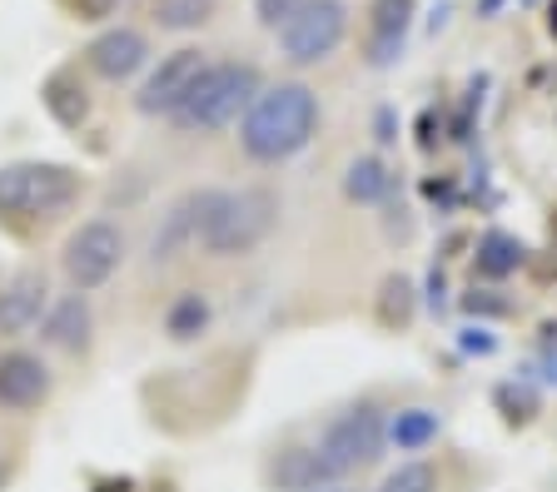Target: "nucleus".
<instances>
[{"instance_id":"nucleus-1","label":"nucleus","mask_w":557,"mask_h":492,"mask_svg":"<svg viewBox=\"0 0 557 492\" xmlns=\"http://www.w3.org/2000/svg\"><path fill=\"white\" fill-rule=\"evenodd\" d=\"M319 119H324L319 94L304 80L264 85V90L255 94V105L244 110V119H239V144H244V154L259 164H284L313 144Z\"/></svg>"},{"instance_id":"nucleus-2","label":"nucleus","mask_w":557,"mask_h":492,"mask_svg":"<svg viewBox=\"0 0 557 492\" xmlns=\"http://www.w3.org/2000/svg\"><path fill=\"white\" fill-rule=\"evenodd\" d=\"M81 175L70 164L50 160H15L0 169V219L25 229V224H46L65 214L81 200Z\"/></svg>"},{"instance_id":"nucleus-3","label":"nucleus","mask_w":557,"mask_h":492,"mask_svg":"<svg viewBox=\"0 0 557 492\" xmlns=\"http://www.w3.org/2000/svg\"><path fill=\"white\" fill-rule=\"evenodd\" d=\"M264 90L259 65L249 60H209L199 85L189 90V100L174 110V125L189 135H214V129L244 119V110L255 105V94Z\"/></svg>"},{"instance_id":"nucleus-4","label":"nucleus","mask_w":557,"mask_h":492,"mask_svg":"<svg viewBox=\"0 0 557 492\" xmlns=\"http://www.w3.org/2000/svg\"><path fill=\"white\" fill-rule=\"evenodd\" d=\"M274 219H278L274 194H264V189H209L199 244H205L214 258L255 254V249L269 239Z\"/></svg>"},{"instance_id":"nucleus-5","label":"nucleus","mask_w":557,"mask_h":492,"mask_svg":"<svg viewBox=\"0 0 557 492\" xmlns=\"http://www.w3.org/2000/svg\"><path fill=\"white\" fill-rule=\"evenodd\" d=\"M348 36V5L344 0H304L299 15L278 25V55L289 65H319L329 60Z\"/></svg>"},{"instance_id":"nucleus-6","label":"nucleus","mask_w":557,"mask_h":492,"mask_svg":"<svg viewBox=\"0 0 557 492\" xmlns=\"http://www.w3.org/2000/svg\"><path fill=\"white\" fill-rule=\"evenodd\" d=\"M383 447H388V422H383V413L373 408V403H354V408H344L324 428V438H319V453H324L338 472L373 468V463L383 457Z\"/></svg>"},{"instance_id":"nucleus-7","label":"nucleus","mask_w":557,"mask_h":492,"mask_svg":"<svg viewBox=\"0 0 557 492\" xmlns=\"http://www.w3.org/2000/svg\"><path fill=\"white\" fill-rule=\"evenodd\" d=\"M60 264H65V279L75 283V293H90V289H100V283H110L115 269L125 264V235H120V224H110V219L81 224V229L65 239Z\"/></svg>"},{"instance_id":"nucleus-8","label":"nucleus","mask_w":557,"mask_h":492,"mask_svg":"<svg viewBox=\"0 0 557 492\" xmlns=\"http://www.w3.org/2000/svg\"><path fill=\"white\" fill-rule=\"evenodd\" d=\"M205 65H209V55H205V50H195V46L170 50V55H164L160 65L150 71V80L139 85V94H135L139 115H164V119H174V110L185 105L189 90L199 85Z\"/></svg>"},{"instance_id":"nucleus-9","label":"nucleus","mask_w":557,"mask_h":492,"mask_svg":"<svg viewBox=\"0 0 557 492\" xmlns=\"http://www.w3.org/2000/svg\"><path fill=\"white\" fill-rule=\"evenodd\" d=\"M145 60H150V40L139 36L135 25H110V30H100V36L85 46V65L110 85L139 75L145 71Z\"/></svg>"},{"instance_id":"nucleus-10","label":"nucleus","mask_w":557,"mask_h":492,"mask_svg":"<svg viewBox=\"0 0 557 492\" xmlns=\"http://www.w3.org/2000/svg\"><path fill=\"white\" fill-rule=\"evenodd\" d=\"M50 399V368L25 349L0 353V408L30 413Z\"/></svg>"},{"instance_id":"nucleus-11","label":"nucleus","mask_w":557,"mask_h":492,"mask_svg":"<svg viewBox=\"0 0 557 492\" xmlns=\"http://www.w3.org/2000/svg\"><path fill=\"white\" fill-rule=\"evenodd\" d=\"M50 308V289H46V274H15L11 283H0V339H21L30 333Z\"/></svg>"},{"instance_id":"nucleus-12","label":"nucleus","mask_w":557,"mask_h":492,"mask_svg":"<svg viewBox=\"0 0 557 492\" xmlns=\"http://www.w3.org/2000/svg\"><path fill=\"white\" fill-rule=\"evenodd\" d=\"M344 472L329 463L319 447H284V453L269 463V488L274 492H324Z\"/></svg>"},{"instance_id":"nucleus-13","label":"nucleus","mask_w":557,"mask_h":492,"mask_svg":"<svg viewBox=\"0 0 557 492\" xmlns=\"http://www.w3.org/2000/svg\"><path fill=\"white\" fill-rule=\"evenodd\" d=\"M418 0H373L369 11V65L388 71L408 46V25H413Z\"/></svg>"},{"instance_id":"nucleus-14","label":"nucleus","mask_w":557,"mask_h":492,"mask_svg":"<svg viewBox=\"0 0 557 492\" xmlns=\"http://www.w3.org/2000/svg\"><path fill=\"white\" fill-rule=\"evenodd\" d=\"M40 333H46L50 349H65V353L90 349V304H85V293L55 299L46 308V318H40Z\"/></svg>"},{"instance_id":"nucleus-15","label":"nucleus","mask_w":557,"mask_h":492,"mask_svg":"<svg viewBox=\"0 0 557 492\" xmlns=\"http://www.w3.org/2000/svg\"><path fill=\"white\" fill-rule=\"evenodd\" d=\"M205 204H209V189H199V194H185V200L174 204L170 219H164V229L154 235V244H150L154 264H160V258H174L180 249L189 244V239H199V224H205Z\"/></svg>"},{"instance_id":"nucleus-16","label":"nucleus","mask_w":557,"mask_h":492,"mask_svg":"<svg viewBox=\"0 0 557 492\" xmlns=\"http://www.w3.org/2000/svg\"><path fill=\"white\" fill-rule=\"evenodd\" d=\"M40 100H46V110L60 119L65 129H81L85 119H90V94H85L81 75L70 71H55L46 85H40Z\"/></svg>"},{"instance_id":"nucleus-17","label":"nucleus","mask_w":557,"mask_h":492,"mask_svg":"<svg viewBox=\"0 0 557 492\" xmlns=\"http://www.w3.org/2000/svg\"><path fill=\"white\" fill-rule=\"evenodd\" d=\"M473 264L483 279H508V274H518L522 264H528V249H522V239L508 235V229H487L473 249Z\"/></svg>"},{"instance_id":"nucleus-18","label":"nucleus","mask_w":557,"mask_h":492,"mask_svg":"<svg viewBox=\"0 0 557 492\" xmlns=\"http://www.w3.org/2000/svg\"><path fill=\"white\" fill-rule=\"evenodd\" d=\"M388 189H394V175H388V164H383L379 154H359V160L348 164L344 194L354 204H383L388 200Z\"/></svg>"},{"instance_id":"nucleus-19","label":"nucleus","mask_w":557,"mask_h":492,"mask_svg":"<svg viewBox=\"0 0 557 492\" xmlns=\"http://www.w3.org/2000/svg\"><path fill=\"white\" fill-rule=\"evenodd\" d=\"M443 418L433 408H404L388 418V443L398 447V453H423V447L438 438Z\"/></svg>"},{"instance_id":"nucleus-20","label":"nucleus","mask_w":557,"mask_h":492,"mask_svg":"<svg viewBox=\"0 0 557 492\" xmlns=\"http://www.w3.org/2000/svg\"><path fill=\"white\" fill-rule=\"evenodd\" d=\"M413 308H418V293L404 274H388L379 289V324L383 328H408L413 324Z\"/></svg>"},{"instance_id":"nucleus-21","label":"nucleus","mask_w":557,"mask_h":492,"mask_svg":"<svg viewBox=\"0 0 557 492\" xmlns=\"http://www.w3.org/2000/svg\"><path fill=\"white\" fill-rule=\"evenodd\" d=\"M209 324V304H205V293H185V299H174L170 314H164V328H170V339H195V333H205Z\"/></svg>"},{"instance_id":"nucleus-22","label":"nucleus","mask_w":557,"mask_h":492,"mask_svg":"<svg viewBox=\"0 0 557 492\" xmlns=\"http://www.w3.org/2000/svg\"><path fill=\"white\" fill-rule=\"evenodd\" d=\"M154 21L164 30H199L209 21V0H154Z\"/></svg>"},{"instance_id":"nucleus-23","label":"nucleus","mask_w":557,"mask_h":492,"mask_svg":"<svg viewBox=\"0 0 557 492\" xmlns=\"http://www.w3.org/2000/svg\"><path fill=\"white\" fill-rule=\"evenodd\" d=\"M379 492H438V472H433L429 463H398V468L379 482Z\"/></svg>"},{"instance_id":"nucleus-24","label":"nucleus","mask_w":557,"mask_h":492,"mask_svg":"<svg viewBox=\"0 0 557 492\" xmlns=\"http://www.w3.org/2000/svg\"><path fill=\"white\" fill-rule=\"evenodd\" d=\"M498 408L508 422H528L537 413V399H533V388H518V383H503L498 388Z\"/></svg>"},{"instance_id":"nucleus-25","label":"nucleus","mask_w":557,"mask_h":492,"mask_svg":"<svg viewBox=\"0 0 557 492\" xmlns=\"http://www.w3.org/2000/svg\"><path fill=\"white\" fill-rule=\"evenodd\" d=\"M299 5L304 0H255V21L264 25V30H278L289 15H299Z\"/></svg>"},{"instance_id":"nucleus-26","label":"nucleus","mask_w":557,"mask_h":492,"mask_svg":"<svg viewBox=\"0 0 557 492\" xmlns=\"http://www.w3.org/2000/svg\"><path fill=\"white\" fill-rule=\"evenodd\" d=\"M75 21H85V25H95V21H110V15L120 11V0H60Z\"/></svg>"},{"instance_id":"nucleus-27","label":"nucleus","mask_w":557,"mask_h":492,"mask_svg":"<svg viewBox=\"0 0 557 492\" xmlns=\"http://www.w3.org/2000/svg\"><path fill=\"white\" fill-rule=\"evenodd\" d=\"M468 314H508V299H493V289H473L463 299Z\"/></svg>"},{"instance_id":"nucleus-28","label":"nucleus","mask_w":557,"mask_h":492,"mask_svg":"<svg viewBox=\"0 0 557 492\" xmlns=\"http://www.w3.org/2000/svg\"><path fill=\"white\" fill-rule=\"evenodd\" d=\"M458 349H463V353H493V349H498V339H493L487 328H463Z\"/></svg>"},{"instance_id":"nucleus-29","label":"nucleus","mask_w":557,"mask_h":492,"mask_svg":"<svg viewBox=\"0 0 557 492\" xmlns=\"http://www.w3.org/2000/svg\"><path fill=\"white\" fill-rule=\"evenodd\" d=\"M429 304H433V308H443V269H433V274H429Z\"/></svg>"},{"instance_id":"nucleus-30","label":"nucleus","mask_w":557,"mask_h":492,"mask_svg":"<svg viewBox=\"0 0 557 492\" xmlns=\"http://www.w3.org/2000/svg\"><path fill=\"white\" fill-rule=\"evenodd\" d=\"M398 135H394V115H388V110H383L379 115V144H394Z\"/></svg>"},{"instance_id":"nucleus-31","label":"nucleus","mask_w":557,"mask_h":492,"mask_svg":"<svg viewBox=\"0 0 557 492\" xmlns=\"http://www.w3.org/2000/svg\"><path fill=\"white\" fill-rule=\"evenodd\" d=\"M543 383L557 388V353H547V358H543Z\"/></svg>"},{"instance_id":"nucleus-32","label":"nucleus","mask_w":557,"mask_h":492,"mask_svg":"<svg viewBox=\"0 0 557 492\" xmlns=\"http://www.w3.org/2000/svg\"><path fill=\"white\" fill-rule=\"evenodd\" d=\"M324 492H344V488H324Z\"/></svg>"}]
</instances>
